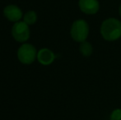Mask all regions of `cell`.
<instances>
[{
  "mask_svg": "<svg viewBox=\"0 0 121 120\" xmlns=\"http://www.w3.org/2000/svg\"><path fill=\"white\" fill-rule=\"evenodd\" d=\"M100 34L107 41L117 40L121 37V21L113 17L105 19L100 26Z\"/></svg>",
  "mask_w": 121,
  "mask_h": 120,
  "instance_id": "obj_1",
  "label": "cell"
},
{
  "mask_svg": "<svg viewBox=\"0 0 121 120\" xmlns=\"http://www.w3.org/2000/svg\"><path fill=\"white\" fill-rule=\"evenodd\" d=\"M70 35L73 40L78 43L86 41L89 35V25L85 20H76L72 24Z\"/></svg>",
  "mask_w": 121,
  "mask_h": 120,
  "instance_id": "obj_2",
  "label": "cell"
},
{
  "mask_svg": "<svg viewBox=\"0 0 121 120\" xmlns=\"http://www.w3.org/2000/svg\"><path fill=\"white\" fill-rule=\"evenodd\" d=\"M17 58L22 63L31 64L37 58L36 49L30 44H23L17 50Z\"/></svg>",
  "mask_w": 121,
  "mask_h": 120,
  "instance_id": "obj_3",
  "label": "cell"
},
{
  "mask_svg": "<svg viewBox=\"0 0 121 120\" xmlns=\"http://www.w3.org/2000/svg\"><path fill=\"white\" fill-rule=\"evenodd\" d=\"M30 35L29 26L24 21H17L12 28V35L14 40L20 43H25L29 40Z\"/></svg>",
  "mask_w": 121,
  "mask_h": 120,
  "instance_id": "obj_4",
  "label": "cell"
},
{
  "mask_svg": "<svg viewBox=\"0 0 121 120\" xmlns=\"http://www.w3.org/2000/svg\"><path fill=\"white\" fill-rule=\"evenodd\" d=\"M3 16L9 21L12 22H17L22 17V12L19 7L16 5L10 4L8 5L3 9Z\"/></svg>",
  "mask_w": 121,
  "mask_h": 120,
  "instance_id": "obj_5",
  "label": "cell"
},
{
  "mask_svg": "<svg viewBox=\"0 0 121 120\" xmlns=\"http://www.w3.org/2000/svg\"><path fill=\"white\" fill-rule=\"evenodd\" d=\"M79 8L83 13L87 15H94L100 9V3L97 0H79Z\"/></svg>",
  "mask_w": 121,
  "mask_h": 120,
  "instance_id": "obj_6",
  "label": "cell"
},
{
  "mask_svg": "<svg viewBox=\"0 0 121 120\" xmlns=\"http://www.w3.org/2000/svg\"><path fill=\"white\" fill-rule=\"evenodd\" d=\"M56 56L54 52L46 48L41 49L37 53V59L42 65H49L55 59Z\"/></svg>",
  "mask_w": 121,
  "mask_h": 120,
  "instance_id": "obj_7",
  "label": "cell"
},
{
  "mask_svg": "<svg viewBox=\"0 0 121 120\" xmlns=\"http://www.w3.org/2000/svg\"><path fill=\"white\" fill-rule=\"evenodd\" d=\"M79 51L82 54V55L85 57H89L92 54L93 48L92 45L87 41H83L80 43L79 45Z\"/></svg>",
  "mask_w": 121,
  "mask_h": 120,
  "instance_id": "obj_8",
  "label": "cell"
},
{
  "mask_svg": "<svg viewBox=\"0 0 121 120\" xmlns=\"http://www.w3.org/2000/svg\"><path fill=\"white\" fill-rule=\"evenodd\" d=\"M37 21V14L34 11H28L23 17V21L27 25H33Z\"/></svg>",
  "mask_w": 121,
  "mask_h": 120,
  "instance_id": "obj_9",
  "label": "cell"
},
{
  "mask_svg": "<svg viewBox=\"0 0 121 120\" xmlns=\"http://www.w3.org/2000/svg\"><path fill=\"white\" fill-rule=\"evenodd\" d=\"M110 120H121V109H116L112 111L110 117Z\"/></svg>",
  "mask_w": 121,
  "mask_h": 120,
  "instance_id": "obj_10",
  "label": "cell"
},
{
  "mask_svg": "<svg viewBox=\"0 0 121 120\" xmlns=\"http://www.w3.org/2000/svg\"><path fill=\"white\" fill-rule=\"evenodd\" d=\"M119 13H120V17H121V3H120V8H119Z\"/></svg>",
  "mask_w": 121,
  "mask_h": 120,
  "instance_id": "obj_11",
  "label": "cell"
}]
</instances>
